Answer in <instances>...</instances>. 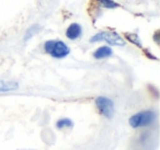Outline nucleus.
I'll return each instance as SVG.
<instances>
[{
	"label": "nucleus",
	"instance_id": "nucleus-7",
	"mask_svg": "<svg viewBox=\"0 0 160 150\" xmlns=\"http://www.w3.org/2000/svg\"><path fill=\"white\" fill-rule=\"evenodd\" d=\"M19 89V83L16 81H8V80H0V92H10Z\"/></svg>",
	"mask_w": 160,
	"mask_h": 150
},
{
	"label": "nucleus",
	"instance_id": "nucleus-11",
	"mask_svg": "<svg viewBox=\"0 0 160 150\" xmlns=\"http://www.w3.org/2000/svg\"><path fill=\"white\" fill-rule=\"evenodd\" d=\"M125 38H126L127 41H129L132 44L136 45L137 47H140V48L142 47V41H140V38H138L137 34H135V33H126V34H125Z\"/></svg>",
	"mask_w": 160,
	"mask_h": 150
},
{
	"label": "nucleus",
	"instance_id": "nucleus-9",
	"mask_svg": "<svg viewBox=\"0 0 160 150\" xmlns=\"http://www.w3.org/2000/svg\"><path fill=\"white\" fill-rule=\"evenodd\" d=\"M41 30V27L38 24H34L32 25L31 28H29V30H28L27 32H25V35H24V41H29L31 40L33 36H35L36 34L40 32Z\"/></svg>",
	"mask_w": 160,
	"mask_h": 150
},
{
	"label": "nucleus",
	"instance_id": "nucleus-1",
	"mask_svg": "<svg viewBox=\"0 0 160 150\" xmlns=\"http://www.w3.org/2000/svg\"><path fill=\"white\" fill-rule=\"evenodd\" d=\"M44 51L49 56L57 59H62L69 55L70 48L65 42L59 40H49L44 44Z\"/></svg>",
	"mask_w": 160,
	"mask_h": 150
},
{
	"label": "nucleus",
	"instance_id": "nucleus-3",
	"mask_svg": "<svg viewBox=\"0 0 160 150\" xmlns=\"http://www.w3.org/2000/svg\"><path fill=\"white\" fill-rule=\"evenodd\" d=\"M91 43L97 42H107L109 45H113V46H124L125 40L118 33L114 31H101L99 33L94 34L91 38H90Z\"/></svg>",
	"mask_w": 160,
	"mask_h": 150
},
{
	"label": "nucleus",
	"instance_id": "nucleus-2",
	"mask_svg": "<svg viewBox=\"0 0 160 150\" xmlns=\"http://www.w3.org/2000/svg\"><path fill=\"white\" fill-rule=\"evenodd\" d=\"M156 118H157V114L155 111L147 110L132 115L128 123L133 128H140L151 125L156 121Z\"/></svg>",
	"mask_w": 160,
	"mask_h": 150
},
{
	"label": "nucleus",
	"instance_id": "nucleus-4",
	"mask_svg": "<svg viewBox=\"0 0 160 150\" xmlns=\"http://www.w3.org/2000/svg\"><path fill=\"white\" fill-rule=\"evenodd\" d=\"M96 106L99 113L107 118H112L114 115V103L111 99L105 97H99L96 99Z\"/></svg>",
	"mask_w": 160,
	"mask_h": 150
},
{
	"label": "nucleus",
	"instance_id": "nucleus-5",
	"mask_svg": "<svg viewBox=\"0 0 160 150\" xmlns=\"http://www.w3.org/2000/svg\"><path fill=\"white\" fill-rule=\"evenodd\" d=\"M82 35V28L79 23H71L66 30V36L67 38L71 41L78 40L80 36Z\"/></svg>",
	"mask_w": 160,
	"mask_h": 150
},
{
	"label": "nucleus",
	"instance_id": "nucleus-6",
	"mask_svg": "<svg viewBox=\"0 0 160 150\" xmlns=\"http://www.w3.org/2000/svg\"><path fill=\"white\" fill-rule=\"evenodd\" d=\"M112 55H113V51H112L111 47L108 46V45L99 47L93 53V57L96 58V59H104V58H108Z\"/></svg>",
	"mask_w": 160,
	"mask_h": 150
},
{
	"label": "nucleus",
	"instance_id": "nucleus-10",
	"mask_svg": "<svg viewBox=\"0 0 160 150\" xmlns=\"http://www.w3.org/2000/svg\"><path fill=\"white\" fill-rule=\"evenodd\" d=\"M97 2L100 5V7L105 8V9H115L120 7V5L113 0H97Z\"/></svg>",
	"mask_w": 160,
	"mask_h": 150
},
{
	"label": "nucleus",
	"instance_id": "nucleus-8",
	"mask_svg": "<svg viewBox=\"0 0 160 150\" xmlns=\"http://www.w3.org/2000/svg\"><path fill=\"white\" fill-rule=\"evenodd\" d=\"M73 123L70 118H67V117H64V118H60L56 122V127L58 129H65V128H70L72 127Z\"/></svg>",
	"mask_w": 160,
	"mask_h": 150
}]
</instances>
